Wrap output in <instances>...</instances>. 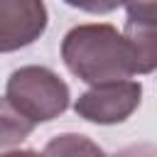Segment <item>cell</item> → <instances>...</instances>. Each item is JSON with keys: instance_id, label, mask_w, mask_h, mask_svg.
I'll use <instances>...</instances> for the list:
<instances>
[{"instance_id": "5b68a950", "label": "cell", "mask_w": 157, "mask_h": 157, "mask_svg": "<svg viewBox=\"0 0 157 157\" xmlns=\"http://www.w3.org/2000/svg\"><path fill=\"white\" fill-rule=\"evenodd\" d=\"M123 37L130 44L135 74H152V71H157V22L125 20Z\"/></svg>"}, {"instance_id": "52a82bcc", "label": "cell", "mask_w": 157, "mask_h": 157, "mask_svg": "<svg viewBox=\"0 0 157 157\" xmlns=\"http://www.w3.org/2000/svg\"><path fill=\"white\" fill-rule=\"evenodd\" d=\"M34 130V123L25 118L5 96L0 98V147H12L27 140Z\"/></svg>"}, {"instance_id": "6da1fadb", "label": "cell", "mask_w": 157, "mask_h": 157, "mask_svg": "<svg viewBox=\"0 0 157 157\" xmlns=\"http://www.w3.org/2000/svg\"><path fill=\"white\" fill-rule=\"evenodd\" d=\"M61 59L66 69L83 83H91V88L128 81L135 74L128 39L108 22L71 27L61 42Z\"/></svg>"}, {"instance_id": "30bf717a", "label": "cell", "mask_w": 157, "mask_h": 157, "mask_svg": "<svg viewBox=\"0 0 157 157\" xmlns=\"http://www.w3.org/2000/svg\"><path fill=\"white\" fill-rule=\"evenodd\" d=\"M0 157H44L34 150H10V152H2Z\"/></svg>"}, {"instance_id": "3957f363", "label": "cell", "mask_w": 157, "mask_h": 157, "mask_svg": "<svg viewBox=\"0 0 157 157\" xmlns=\"http://www.w3.org/2000/svg\"><path fill=\"white\" fill-rule=\"evenodd\" d=\"M142 98V86L140 81H113V83H103V86H93L88 91H83L76 103L74 110L78 118L88 120V123H98V125H115L128 120Z\"/></svg>"}, {"instance_id": "ba28073f", "label": "cell", "mask_w": 157, "mask_h": 157, "mask_svg": "<svg viewBox=\"0 0 157 157\" xmlns=\"http://www.w3.org/2000/svg\"><path fill=\"white\" fill-rule=\"evenodd\" d=\"M128 20H142V22H157V2H130L125 5Z\"/></svg>"}, {"instance_id": "9c48e42d", "label": "cell", "mask_w": 157, "mask_h": 157, "mask_svg": "<svg viewBox=\"0 0 157 157\" xmlns=\"http://www.w3.org/2000/svg\"><path fill=\"white\" fill-rule=\"evenodd\" d=\"M110 157H157V147L152 142H135V145H128V147L118 150Z\"/></svg>"}, {"instance_id": "8992f818", "label": "cell", "mask_w": 157, "mask_h": 157, "mask_svg": "<svg viewBox=\"0 0 157 157\" xmlns=\"http://www.w3.org/2000/svg\"><path fill=\"white\" fill-rule=\"evenodd\" d=\"M44 157H105V152L86 135L61 132L44 145Z\"/></svg>"}, {"instance_id": "7a4b0ae2", "label": "cell", "mask_w": 157, "mask_h": 157, "mask_svg": "<svg viewBox=\"0 0 157 157\" xmlns=\"http://www.w3.org/2000/svg\"><path fill=\"white\" fill-rule=\"evenodd\" d=\"M5 98L34 125L59 118L69 108V86L47 66H20L10 74Z\"/></svg>"}, {"instance_id": "277c9868", "label": "cell", "mask_w": 157, "mask_h": 157, "mask_svg": "<svg viewBox=\"0 0 157 157\" xmlns=\"http://www.w3.org/2000/svg\"><path fill=\"white\" fill-rule=\"evenodd\" d=\"M47 29V7L39 0H0V54L37 42Z\"/></svg>"}]
</instances>
